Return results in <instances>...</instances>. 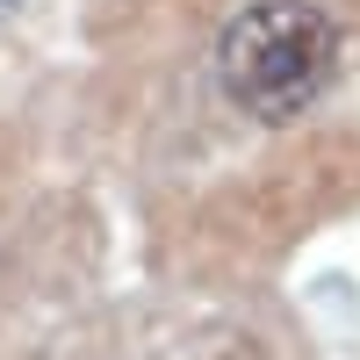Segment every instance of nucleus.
<instances>
[{"label":"nucleus","instance_id":"obj_1","mask_svg":"<svg viewBox=\"0 0 360 360\" xmlns=\"http://www.w3.org/2000/svg\"><path fill=\"white\" fill-rule=\"evenodd\" d=\"M339 72V22L317 0H252L217 37V79L238 115L295 123Z\"/></svg>","mask_w":360,"mask_h":360},{"label":"nucleus","instance_id":"obj_2","mask_svg":"<svg viewBox=\"0 0 360 360\" xmlns=\"http://www.w3.org/2000/svg\"><path fill=\"white\" fill-rule=\"evenodd\" d=\"M15 8H22V0H0V22H8V15H15Z\"/></svg>","mask_w":360,"mask_h":360}]
</instances>
